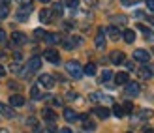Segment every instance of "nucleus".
<instances>
[{
    "instance_id": "obj_1",
    "label": "nucleus",
    "mask_w": 154,
    "mask_h": 133,
    "mask_svg": "<svg viewBox=\"0 0 154 133\" xmlns=\"http://www.w3.org/2000/svg\"><path fill=\"white\" fill-rule=\"evenodd\" d=\"M66 71L70 73L73 79H81V77H83V68H81L79 62H75V60H70L66 64Z\"/></svg>"
},
{
    "instance_id": "obj_2",
    "label": "nucleus",
    "mask_w": 154,
    "mask_h": 133,
    "mask_svg": "<svg viewBox=\"0 0 154 133\" xmlns=\"http://www.w3.org/2000/svg\"><path fill=\"white\" fill-rule=\"evenodd\" d=\"M43 58L47 62H51V64H58V62H60V54H58L57 49H47L45 54H43Z\"/></svg>"
},
{
    "instance_id": "obj_3",
    "label": "nucleus",
    "mask_w": 154,
    "mask_h": 133,
    "mask_svg": "<svg viewBox=\"0 0 154 133\" xmlns=\"http://www.w3.org/2000/svg\"><path fill=\"white\" fill-rule=\"evenodd\" d=\"M94 43H96V49H100V51L105 49V30H103V28L98 30V34H96V38H94Z\"/></svg>"
},
{
    "instance_id": "obj_4",
    "label": "nucleus",
    "mask_w": 154,
    "mask_h": 133,
    "mask_svg": "<svg viewBox=\"0 0 154 133\" xmlns=\"http://www.w3.org/2000/svg\"><path fill=\"white\" fill-rule=\"evenodd\" d=\"M134 58H135L137 62H145V64H149L150 54H149V51H145V49H135V51H134Z\"/></svg>"
},
{
    "instance_id": "obj_5",
    "label": "nucleus",
    "mask_w": 154,
    "mask_h": 133,
    "mask_svg": "<svg viewBox=\"0 0 154 133\" xmlns=\"http://www.w3.org/2000/svg\"><path fill=\"white\" fill-rule=\"evenodd\" d=\"M139 92H141L139 83H132V81H130V83L126 84V96H132V98H135V96H139Z\"/></svg>"
},
{
    "instance_id": "obj_6",
    "label": "nucleus",
    "mask_w": 154,
    "mask_h": 133,
    "mask_svg": "<svg viewBox=\"0 0 154 133\" xmlns=\"http://www.w3.org/2000/svg\"><path fill=\"white\" fill-rule=\"evenodd\" d=\"M40 84L42 86H45V88H53L55 86V79H53V75H49V73H43V75H40Z\"/></svg>"
},
{
    "instance_id": "obj_7",
    "label": "nucleus",
    "mask_w": 154,
    "mask_h": 133,
    "mask_svg": "<svg viewBox=\"0 0 154 133\" xmlns=\"http://www.w3.org/2000/svg\"><path fill=\"white\" fill-rule=\"evenodd\" d=\"M30 11H32V6H25V8H21V10L17 11V15H15V17H17V21H28V15H30Z\"/></svg>"
},
{
    "instance_id": "obj_8",
    "label": "nucleus",
    "mask_w": 154,
    "mask_h": 133,
    "mask_svg": "<svg viewBox=\"0 0 154 133\" xmlns=\"http://www.w3.org/2000/svg\"><path fill=\"white\" fill-rule=\"evenodd\" d=\"M42 68V58L40 56H34V58H30V62H28V73H32V71H38V69Z\"/></svg>"
},
{
    "instance_id": "obj_9",
    "label": "nucleus",
    "mask_w": 154,
    "mask_h": 133,
    "mask_svg": "<svg viewBox=\"0 0 154 133\" xmlns=\"http://www.w3.org/2000/svg\"><path fill=\"white\" fill-rule=\"evenodd\" d=\"M111 62H113V64H124V62H126V56H124V53H122V51H115V53H111Z\"/></svg>"
},
{
    "instance_id": "obj_10",
    "label": "nucleus",
    "mask_w": 154,
    "mask_h": 133,
    "mask_svg": "<svg viewBox=\"0 0 154 133\" xmlns=\"http://www.w3.org/2000/svg\"><path fill=\"white\" fill-rule=\"evenodd\" d=\"M10 105L11 107H23L25 105V98H23L21 94H11L10 96Z\"/></svg>"
},
{
    "instance_id": "obj_11",
    "label": "nucleus",
    "mask_w": 154,
    "mask_h": 133,
    "mask_svg": "<svg viewBox=\"0 0 154 133\" xmlns=\"http://www.w3.org/2000/svg\"><path fill=\"white\" fill-rule=\"evenodd\" d=\"M94 114L98 116V118H102V120H105V118H109V114H111V111H109V109H105V107H96V109H94Z\"/></svg>"
},
{
    "instance_id": "obj_12",
    "label": "nucleus",
    "mask_w": 154,
    "mask_h": 133,
    "mask_svg": "<svg viewBox=\"0 0 154 133\" xmlns=\"http://www.w3.org/2000/svg\"><path fill=\"white\" fill-rule=\"evenodd\" d=\"M42 113H43V118L47 120L49 124H55V120H57V114H55V111H53V109H49V107H47V109H43Z\"/></svg>"
},
{
    "instance_id": "obj_13",
    "label": "nucleus",
    "mask_w": 154,
    "mask_h": 133,
    "mask_svg": "<svg viewBox=\"0 0 154 133\" xmlns=\"http://www.w3.org/2000/svg\"><path fill=\"white\" fill-rule=\"evenodd\" d=\"M130 75L126 73V71H119L117 75H115V83H117V84H128L130 81Z\"/></svg>"
},
{
    "instance_id": "obj_14",
    "label": "nucleus",
    "mask_w": 154,
    "mask_h": 133,
    "mask_svg": "<svg viewBox=\"0 0 154 133\" xmlns=\"http://www.w3.org/2000/svg\"><path fill=\"white\" fill-rule=\"evenodd\" d=\"M137 30H141V32L145 34V40H149V41H154V32L150 28H147L145 25H137Z\"/></svg>"
},
{
    "instance_id": "obj_15",
    "label": "nucleus",
    "mask_w": 154,
    "mask_h": 133,
    "mask_svg": "<svg viewBox=\"0 0 154 133\" xmlns=\"http://www.w3.org/2000/svg\"><path fill=\"white\" fill-rule=\"evenodd\" d=\"M152 75H154V69L149 68V66H143V68L139 69V77H141V79H150Z\"/></svg>"
},
{
    "instance_id": "obj_16",
    "label": "nucleus",
    "mask_w": 154,
    "mask_h": 133,
    "mask_svg": "<svg viewBox=\"0 0 154 133\" xmlns=\"http://www.w3.org/2000/svg\"><path fill=\"white\" fill-rule=\"evenodd\" d=\"M107 34H109V38H111L113 41H117L119 38H120V34H122V32H120V30H119L117 26L113 25V26H109V28H107Z\"/></svg>"
},
{
    "instance_id": "obj_17",
    "label": "nucleus",
    "mask_w": 154,
    "mask_h": 133,
    "mask_svg": "<svg viewBox=\"0 0 154 133\" xmlns=\"http://www.w3.org/2000/svg\"><path fill=\"white\" fill-rule=\"evenodd\" d=\"M122 38H124L126 43H134L135 41V32H134V30H130V28H126L124 32H122Z\"/></svg>"
},
{
    "instance_id": "obj_18",
    "label": "nucleus",
    "mask_w": 154,
    "mask_h": 133,
    "mask_svg": "<svg viewBox=\"0 0 154 133\" xmlns=\"http://www.w3.org/2000/svg\"><path fill=\"white\" fill-rule=\"evenodd\" d=\"M64 118H66L68 122H75L77 118H79V116L75 114V111H73V109H64Z\"/></svg>"
},
{
    "instance_id": "obj_19",
    "label": "nucleus",
    "mask_w": 154,
    "mask_h": 133,
    "mask_svg": "<svg viewBox=\"0 0 154 133\" xmlns=\"http://www.w3.org/2000/svg\"><path fill=\"white\" fill-rule=\"evenodd\" d=\"M51 17H53L51 10H42V11H40V21H42V23H51V21H53Z\"/></svg>"
},
{
    "instance_id": "obj_20",
    "label": "nucleus",
    "mask_w": 154,
    "mask_h": 133,
    "mask_svg": "<svg viewBox=\"0 0 154 133\" xmlns=\"http://www.w3.org/2000/svg\"><path fill=\"white\" fill-rule=\"evenodd\" d=\"M30 98H32V99H42V98H43V96H42L40 86H36V84H34V86L30 88Z\"/></svg>"
},
{
    "instance_id": "obj_21",
    "label": "nucleus",
    "mask_w": 154,
    "mask_h": 133,
    "mask_svg": "<svg viewBox=\"0 0 154 133\" xmlns=\"http://www.w3.org/2000/svg\"><path fill=\"white\" fill-rule=\"evenodd\" d=\"M62 10H64L62 2H57V4H53V10H51V13H53V15H57V17H60V15H62Z\"/></svg>"
},
{
    "instance_id": "obj_22",
    "label": "nucleus",
    "mask_w": 154,
    "mask_h": 133,
    "mask_svg": "<svg viewBox=\"0 0 154 133\" xmlns=\"http://www.w3.org/2000/svg\"><path fill=\"white\" fill-rule=\"evenodd\" d=\"M43 40L47 41V43H58V41H60V36H58V34H49V32H47Z\"/></svg>"
},
{
    "instance_id": "obj_23",
    "label": "nucleus",
    "mask_w": 154,
    "mask_h": 133,
    "mask_svg": "<svg viewBox=\"0 0 154 133\" xmlns=\"http://www.w3.org/2000/svg\"><path fill=\"white\" fill-rule=\"evenodd\" d=\"M0 114H2V116H8V118H11V116H13V111H11V109H8L6 103H0Z\"/></svg>"
},
{
    "instance_id": "obj_24",
    "label": "nucleus",
    "mask_w": 154,
    "mask_h": 133,
    "mask_svg": "<svg viewBox=\"0 0 154 133\" xmlns=\"http://www.w3.org/2000/svg\"><path fill=\"white\" fill-rule=\"evenodd\" d=\"M11 38H13V41H15V43H25V41H26V36L23 34V32H13Z\"/></svg>"
},
{
    "instance_id": "obj_25",
    "label": "nucleus",
    "mask_w": 154,
    "mask_h": 133,
    "mask_svg": "<svg viewBox=\"0 0 154 133\" xmlns=\"http://www.w3.org/2000/svg\"><path fill=\"white\" fill-rule=\"evenodd\" d=\"M111 77H113V71H111V69H103V71H102V79H100V81H102V83H109Z\"/></svg>"
},
{
    "instance_id": "obj_26",
    "label": "nucleus",
    "mask_w": 154,
    "mask_h": 133,
    "mask_svg": "<svg viewBox=\"0 0 154 133\" xmlns=\"http://www.w3.org/2000/svg\"><path fill=\"white\" fill-rule=\"evenodd\" d=\"M83 73H87V75H94L96 73V64H87L83 68Z\"/></svg>"
},
{
    "instance_id": "obj_27",
    "label": "nucleus",
    "mask_w": 154,
    "mask_h": 133,
    "mask_svg": "<svg viewBox=\"0 0 154 133\" xmlns=\"http://www.w3.org/2000/svg\"><path fill=\"white\" fill-rule=\"evenodd\" d=\"M8 15H10V6L2 4V6H0V19H6Z\"/></svg>"
},
{
    "instance_id": "obj_28",
    "label": "nucleus",
    "mask_w": 154,
    "mask_h": 133,
    "mask_svg": "<svg viewBox=\"0 0 154 133\" xmlns=\"http://www.w3.org/2000/svg\"><path fill=\"white\" fill-rule=\"evenodd\" d=\"M113 114L120 118V116H124V111H122V105H113Z\"/></svg>"
},
{
    "instance_id": "obj_29",
    "label": "nucleus",
    "mask_w": 154,
    "mask_h": 133,
    "mask_svg": "<svg viewBox=\"0 0 154 133\" xmlns=\"http://www.w3.org/2000/svg\"><path fill=\"white\" fill-rule=\"evenodd\" d=\"M62 6H68V8H77V6H79V0H62Z\"/></svg>"
},
{
    "instance_id": "obj_30",
    "label": "nucleus",
    "mask_w": 154,
    "mask_h": 133,
    "mask_svg": "<svg viewBox=\"0 0 154 133\" xmlns=\"http://www.w3.org/2000/svg\"><path fill=\"white\" fill-rule=\"evenodd\" d=\"M122 111H124V113H128V114H130V113H134V105L130 103V101H126V103L122 105Z\"/></svg>"
},
{
    "instance_id": "obj_31",
    "label": "nucleus",
    "mask_w": 154,
    "mask_h": 133,
    "mask_svg": "<svg viewBox=\"0 0 154 133\" xmlns=\"http://www.w3.org/2000/svg\"><path fill=\"white\" fill-rule=\"evenodd\" d=\"M45 34H47V32H45V30H42V28H36V30H34V36H36V38H45Z\"/></svg>"
},
{
    "instance_id": "obj_32",
    "label": "nucleus",
    "mask_w": 154,
    "mask_h": 133,
    "mask_svg": "<svg viewBox=\"0 0 154 133\" xmlns=\"http://www.w3.org/2000/svg\"><path fill=\"white\" fill-rule=\"evenodd\" d=\"M113 21H115V23H119V25H124V23H126V17H124V15H117V17H115Z\"/></svg>"
},
{
    "instance_id": "obj_33",
    "label": "nucleus",
    "mask_w": 154,
    "mask_h": 133,
    "mask_svg": "<svg viewBox=\"0 0 154 133\" xmlns=\"http://www.w3.org/2000/svg\"><path fill=\"white\" fill-rule=\"evenodd\" d=\"M83 128H85V129H94L96 126H94V122H90V120H85V124H83Z\"/></svg>"
},
{
    "instance_id": "obj_34",
    "label": "nucleus",
    "mask_w": 154,
    "mask_h": 133,
    "mask_svg": "<svg viewBox=\"0 0 154 133\" xmlns=\"http://www.w3.org/2000/svg\"><path fill=\"white\" fill-rule=\"evenodd\" d=\"M137 2V0H120V4L124 6V8H130V6H134Z\"/></svg>"
},
{
    "instance_id": "obj_35",
    "label": "nucleus",
    "mask_w": 154,
    "mask_h": 133,
    "mask_svg": "<svg viewBox=\"0 0 154 133\" xmlns=\"http://www.w3.org/2000/svg\"><path fill=\"white\" fill-rule=\"evenodd\" d=\"M139 116H141V118H150V116H152V111H141Z\"/></svg>"
},
{
    "instance_id": "obj_36",
    "label": "nucleus",
    "mask_w": 154,
    "mask_h": 133,
    "mask_svg": "<svg viewBox=\"0 0 154 133\" xmlns=\"http://www.w3.org/2000/svg\"><path fill=\"white\" fill-rule=\"evenodd\" d=\"M85 4H87L88 8H94V6L98 4V0H85Z\"/></svg>"
},
{
    "instance_id": "obj_37",
    "label": "nucleus",
    "mask_w": 154,
    "mask_h": 133,
    "mask_svg": "<svg viewBox=\"0 0 154 133\" xmlns=\"http://www.w3.org/2000/svg\"><path fill=\"white\" fill-rule=\"evenodd\" d=\"M147 8L150 11H154V0H147Z\"/></svg>"
},
{
    "instance_id": "obj_38",
    "label": "nucleus",
    "mask_w": 154,
    "mask_h": 133,
    "mask_svg": "<svg viewBox=\"0 0 154 133\" xmlns=\"http://www.w3.org/2000/svg\"><path fill=\"white\" fill-rule=\"evenodd\" d=\"M66 98H68V99H75V98H77V94H75V92H68V94H66Z\"/></svg>"
},
{
    "instance_id": "obj_39",
    "label": "nucleus",
    "mask_w": 154,
    "mask_h": 133,
    "mask_svg": "<svg viewBox=\"0 0 154 133\" xmlns=\"http://www.w3.org/2000/svg\"><path fill=\"white\" fill-rule=\"evenodd\" d=\"M23 6H32V0H21V8Z\"/></svg>"
},
{
    "instance_id": "obj_40",
    "label": "nucleus",
    "mask_w": 154,
    "mask_h": 133,
    "mask_svg": "<svg viewBox=\"0 0 154 133\" xmlns=\"http://www.w3.org/2000/svg\"><path fill=\"white\" fill-rule=\"evenodd\" d=\"M6 75V68L2 66V64H0V79H2V77Z\"/></svg>"
},
{
    "instance_id": "obj_41",
    "label": "nucleus",
    "mask_w": 154,
    "mask_h": 133,
    "mask_svg": "<svg viewBox=\"0 0 154 133\" xmlns=\"http://www.w3.org/2000/svg\"><path fill=\"white\" fill-rule=\"evenodd\" d=\"M4 40H6V32H4L2 28H0V41H4Z\"/></svg>"
},
{
    "instance_id": "obj_42",
    "label": "nucleus",
    "mask_w": 154,
    "mask_h": 133,
    "mask_svg": "<svg viewBox=\"0 0 154 133\" xmlns=\"http://www.w3.org/2000/svg\"><path fill=\"white\" fill-rule=\"evenodd\" d=\"M124 66H126L128 69H134V62H124Z\"/></svg>"
},
{
    "instance_id": "obj_43",
    "label": "nucleus",
    "mask_w": 154,
    "mask_h": 133,
    "mask_svg": "<svg viewBox=\"0 0 154 133\" xmlns=\"http://www.w3.org/2000/svg\"><path fill=\"white\" fill-rule=\"evenodd\" d=\"M60 133H73L70 128H62V129H60Z\"/></svg>"
},
{
    "instance_id": "obj_44",
    "label": "nucleus",
    "mask_w": 154,
    "mask_h": 133,
    "mask_svg": "<svg viewBox=\"0 0 154 133\" xmlns=\"http://www.w3.org/2000/svg\"><path fill=\"white\" fill-rule=\"evenodd\" d=\"M149 23H150V25H154V17H149Z\"/></svg>"
},
{
    "instance_id": "obj_45",
    "label": "nucleus",
    "mask_w": 154,
    "mask_h": 133,
    "mask_svg": "<svg viewBox=\"0 0 154 133\" xmlns=\"http://www.w3.org/2000/svg\"><path fill=\"white\" fill-rule=\"evenodd\" d=\"M40 2H43V4H47V2H51V0H40Z\"/></svg>"
},
{
    "instance_id": "obj_46",
    "label": "nucleus",
    "mask_w": 154,
    "mask_h": 133,
    "mask_svg": "<svg viewBox=\"0 0 154 133\" xmlns=\"http://www.w3.org/2000/svg\"><path fill=\"white\" fill-rule=\"evenodd\" d=\"M0 133H8V131H6V129H0Z\"/></svg>"
},
{
    "instance_id": "obj_47",
    "label": "nucleus",
    "mask_w": 154,
    "mask_h": 133,
    "mask_svg": "<svg viewBox=\"0 0 154 133\" xmlns=\"http://www.w3.org/2000/svg\"><path fill=\"white\" fill-rule=\"evenodd\" d=\"M43 133H53V131H49V129H47V131H43Z\"/></svg>"
},
{
    "instance_id": "obj_48",
    "label": "nucleus",
    "mask_w": 154,
    "mask_h": 133,
    "mask_svg": "<svg viewBox=\"0 0 154 133\" xmlns=\"http://www.w3.org/2000/svg\"><path fill=\"white\" fill-rule=\"evenodd\" d=\"M152 53H154V51H152Z\"/></svg>"
}]
</instances>
